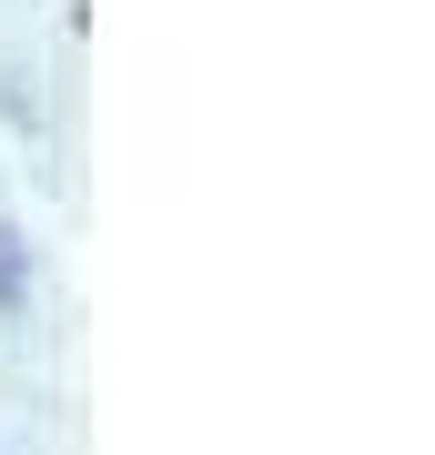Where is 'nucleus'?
<instances>
[{
	"mask_svg": "<svg viewBox=\"0 0 435 455\" xmlns=\"http://www.w3.org/2000/svg\"><path fill=\"white\" fill-rule=\"evenodd\" d=\"M31 293V253H20V223H0V304Z\"/></svg>",
	"mask_w": 435,
	"mask_h": 455,
	"instance_id": "nucleus-1",
	"label": "nucleus"
}]
</instances>
